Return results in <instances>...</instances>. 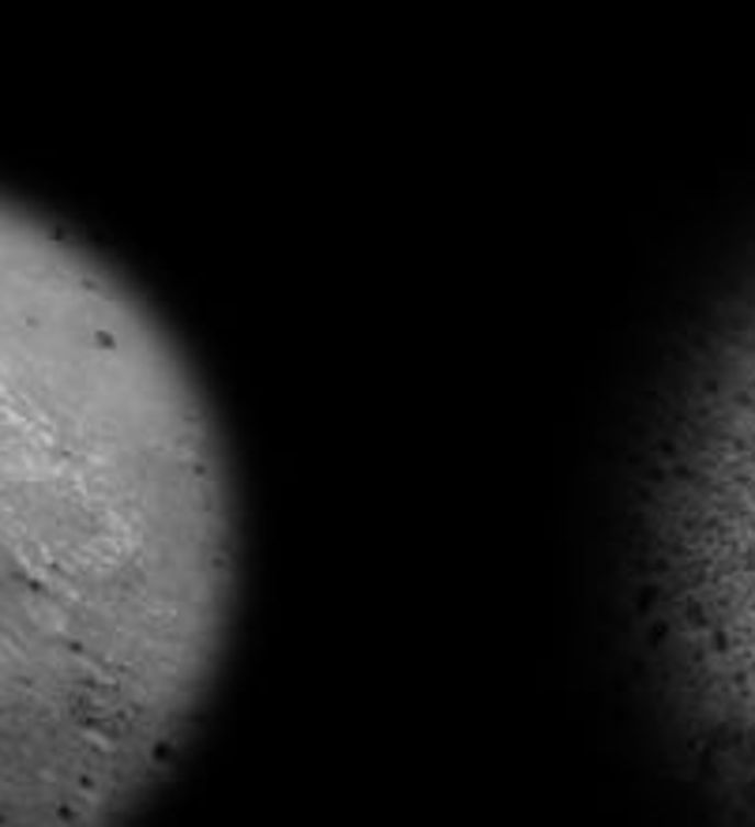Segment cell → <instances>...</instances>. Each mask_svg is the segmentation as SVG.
I'll return each instance as SVG.
<instances>
[{"instance_id": "obj_1", "label": "cell", "mask_w": 755, "mask_h": 827, "mask_svg": "<svg viewBox=\"0 0 755 827\" xmlns=\"http://www.w3.org/2000/svg\"><path fill=\"white\" fill-rule=\"evenodd\" d=\"M234 482L170 327L0 195V827H124L226 651Z\"/></svg>"}]
</instances>
